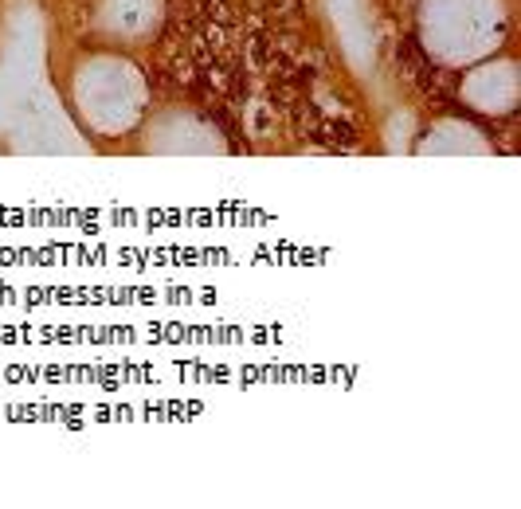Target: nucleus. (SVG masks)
<instances>
[{
	"mask_svg": "<svg viewBox=\"0 0 521 509\" xmlns=\"http://www.w3.org/2000/svg\"><path fill=\"white\" fill-rule=\"evenodd\" d=\"M314 138L322 141V145H329V149H349L356 141V129L349 122H341V118H322Z\"/></svg>",
	"mask_w": 521,
	"mask_h": 509,
	"instance_id": "nucleus-1",
	"label": "nucleus"
}]
</instances>
